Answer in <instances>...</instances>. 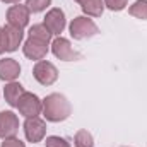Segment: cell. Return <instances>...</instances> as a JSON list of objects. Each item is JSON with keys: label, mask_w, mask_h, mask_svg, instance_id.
<instances>
[{"label": "cell", "mask_w": 147, "mask_h": 147, "mask_svg": "<svg viewBox=\"0 0 147 147\" xmlns=\"http://www.w3.org/2000/svg\"><path fill=\"white\" fill-rule=\"evenodd\" d=\"M43 24L50 29L51 34H58V36H60V33L65 29V14H63V10H62V9H57V7L51 9V10L45 16Z\"/></svg>", "instance_id": "10"}, {"label": "cell", "mask_w": 147, "mask_h": 147, "mask_svg": "<svg viewBox=\"0 0 147 147\" xmlns=\"http://www.w3.org/2000/svg\"><path fill=\"white\" fill-rule=\"evenodd\" d=\"M70 113H72V106L63 94L53 92L43 99V116L48 121H53V123L63 121L70 116Z\"/></svg>", "instance_id": "1"}, {"label": "cell", "mask_w": 147, "mask_h": 147, "mask_svg": "<svg viewBox=\"0 0 147 147\" xmlns=\"http://www.w3.org/2000/svg\"><path fill=\"white\" fill-rule=\"evenodd\" d=\"M50 3L51 0H26V7L29 9V12H43Z\"/></svg>", "instance_id": "18"}, {"label": "cell", "mask_w": 147, "mask_h": 147, "mask_svg": "<svg viewBox=\"0 0 147 147\" xmlns=\"http://www.w3.org/2000/svg\"><path fill=\"white\" fill-rule=\"evenodd\" d=\"M7 24L24 29L29 24V9L26 5H12L7 10Z\"/></svg>", "instance_id": "9"}, {"label": "cell", "mask_w": 147, "mask_h": 147, "mask_svg": "<svg viewBox=\"0 0 147 147\" xmlns=\"http://www.w3.org/2000/svg\"><path fill=\"white\" fill-rule=\"evenodd\" d=\"M22 51H24V55L28 57V58H31V60H43L45 57H46V53H48V43H45V41H39L36 38H28L26 41H24V46H22Z\"/></svg>", "instance_id": "8"}, {"label": "cell", "mask_w": 147, "mask_h": 147, "mask_svg": "<svg viewBox=\"0 0 147 147\" xmlns=\"http://www.w3.org/2000/svg\"><path fill=\"white\" fill-rule=\"evenodd\" d=\"M24 134H26V139L33 144L41 142L46 135V121L41 120L39 116H31V118H26L24 121Z\"/></svg>", "instance_id": "6"}, {"label": "cell", "mask_w": 147, "mask_h": 147, "mask_svg": "<svg viewBox=\"0 0 147 147\" xmlns=\"http://www.w3.org/2000/svg\"><path fill=\"white\" fill-rule=\"evenodd\" d=\"M0 147H26V146H24V142H21L19 139L10 137V139H3V142H2Z\"/></svg>", "instance_id": "21"}, {"label": "cell", "mask_w": 147, "mask_h": 147, "mask_svg": "<svg viewBox=\"0 0 147 147\" xmlns=\"http://www.w3.org/2000/svg\"><path fill=\"white\" fill-rule=\"evenodd\" d=\"M19 132V118L12 111H0V137L10 139Z\"/></svg>", "instance_id": "7"}, {"label": "cell", "mask_w": 147, "mask_h": 147, "mask_svg": "<svg viewBox=\"0 0 147 147\" xmlns=\"http://www.w3.org/2000/svg\"><path fill=\"white\" fill-rule=\"evenodd\" d=\"M33 75L41 86H51L58 79V70L51 62L39 60V62H36V65L33 69Z\"/></svg>", "instance_id": "5"}, {"label": "cell", "mask_w": 147, "mask_h": 147, "mask_svg": "<svg viewBox=\"0 0 147 147\" xmlns=\"http://www.w3.org/2000/svg\"><path fill=\"white\" fill-rule=\"evenodd\" d=\"M26 91H24V87L19 84V82H9L5 87H3V98H5V101L10 105V106H17V101L21 99V96L24 94Z\"/></svg>", "instance_id": "13"}, {"label": "cell", "mask_w": 147, "mask_h": 147, "mask_svg": "<svg viewBox=\"0 0 147 147\" xmlns=\"http://www.w3.org/2000/svg\"><path fill=\"white\" fill-rule=\"evenodd\" d=\"M130 16L137 17V19H142L147 21V0H137L134 2V5H130Z\"/></svg>", "instance_id": "16"}, {"label": "cell", "mask_w": 147, "mask_h": 147, "mask_svg": "<svg viewBox=\"0 0 147 147\" xmlns=\"http://www.w3.org/2000/svg\"><path fill=\"white\" fill-rule=\"evenodd\" d=\"M51 51H53V55L57 57V58H60V60H63V62H74V60H80V53L79 51H75L72 48V45H70V41L67 39V38H55L53 41H51Z\"/></svg>", "instance_id": "4"}, {"label": "cell", "mask_w": 147, "mask_h": 147, "mask_svg": "<svg viewBox=\"0 0 147 147\" xmlns=\"http://www.w3.org/2000/svg\"><path fill=\"white\" fill-rule=\"evenodd\" d=\"M21 74V65L14 58H2L0 60V79L5 82H14Z\"/></svg>", "instance_id": "11"}, {"label": "cell", "mask_w": 147, "mask_h": 147, "mask_svg": "<svg viewBox=\"0 0 147 147\" xmlns=\"http://www.w3.org/2000/svg\"><path fill=\"white\" fill-rule=\"evenodd\" d=\"M7 51V43H5V33H3V28H0V55Z\"/></svg>", "instance_id": "22"}, {"label": "cell", "mask_w": 147, "mask_h": 147, "mask_svg": "<svg viewBox=\"0 0 147 147\" xmlns=\"http://www.w3.org/2000/svg\"><path fill=\"white\" fill-rule=\"evenodd\" d=\"M3 3H16V2H19V0H2Z\"/></svg>", "instance_id": "23"}, {"label": "cell", "mask_w": 147, "mask_h": 147, "mask_svg": "<svg viewBox=\"0 0 147 147\" xmlns=\"http://www.w3.org/2000/svg\"><path fill=\"white\" fill-rule=\"evenodd\" d=\"M75 2H79V3H82V2H84V0H75Z\"/></svg>", "instance_id": "24"}, {"label": "cell", "mask_w": 147, "mask_h": 147, "mask_svg": "<svg viewBox=\"0 0 147 147\" xmlns=\"http://www.w3.org/2000/svg\"><path fill=\"white\" fill-rule=\"evenodd\" d=\"M80 7H82V12L87 14L89 17H99L105 10V2L103 0H84Z\"/></svg>", "instance_id": "14"}, {"label": "cell", "mask_w": 147, "mask_h": 147, "mask_svg": "<svg viewBox=\"0 0 147 147\" xmlns=\"http://www.w3.org/2000/svg\"><path fill=\"white\" fill-rule=\"evenodd\" d=\"M3 33H5V43H7V51H16L22 41V29L16 28V26H3Z\"/></svg>", "instance_id": "12"}, {"label": "cell", "mask_w": 147, "mask_h": 147, "mask_svg": "<svg viewBox=\"0 0 147 147\" xmlns=\"http://www.w3.org/2000/svg\"><path fill=\"white\" fill-rule=\"evenodd\" d=\"M45 146H46V147H70V144H69L63 137H58V135H50V137H46Z\"/></svg>", "instance_id": "19"}, {"label": "cell", "mask_w": 147, "mask_h": 147, "mask_svg": "<svg viewBox=\"0 0 147 147\" xmlns=\"http://www.w3.org/2000/svg\"><path fill=\"white\" fill-rule=\"evenodd\" d=\"M127 2H128V0H105V5H106L110 10L118 12V10H123V9L127 7Z\"/></svg>", "instance_id": "20"}, {"label": "cell", "mask_w": 147, "mask_h": 147, "mask_svg": "<svg viewBox=\"0 0 147 147\" xmlns=\"http://www.w3.org/2000/svg\"><path fill=\"white\" fill-rule=\"evenodd\" d=\"M29 36L31 38H36L39 41H45V43H48L50 45V41H51V33H50V29L45 26V24H34V26H31L29 28Z\"/></svg>", "instance_id": "15"}, {"label": "cell", "mask_w": 147, "mask_h": 147, "mask_svg": "<svg viewBox=\"0 0 147 147\" xmlns=\"http://www.w3.org/2000/svg\"><path fill=\"white\" fill-rule=\"evenodd\" d=\"M19 113L26 118H31V116H38L43 113V101L38 98L36 94L33 92H24L21 96V99L17 101V106H16Z\"/></svg>", "instance_id": "3"}, {"label": "cell", "mask_w": 147, "mask_h": 147, "mask_svg": "<svg viewBox=\"0 0 147 147\" xmlns=\"http://www.w3.org/2000/svg\"><path fill=\"white\" fill-rule=\"evenodd\" d=\"M69 29H70V36L74 39H87V38H92L99 33V28L94 24V21L89 17H84V16L75 17L70 22Z\"/></svg>", "instance_id": "2"}, {"label": "cell", "mask_w": 147, "mask_h": 147, "mask_svg": "<svg viewBox=\"0 0 147 147\" xmlns=\"http://www.w3.org/2000/svg\"><path fill=\"white\" fill-rule=\"evenodd\" d=\"M74 144H75V147H92L94 139L87 130H79L74 137Z\"/></svg>", "instance_id": "17"}]
</instances>
